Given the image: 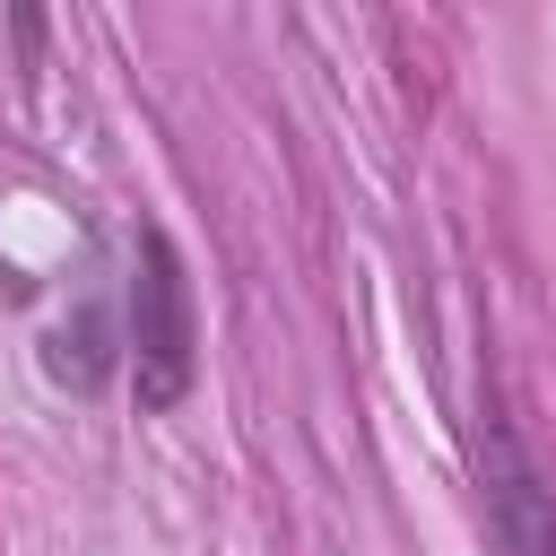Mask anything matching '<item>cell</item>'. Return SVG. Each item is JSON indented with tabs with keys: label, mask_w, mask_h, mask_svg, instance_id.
Returning a JSON list of instances; mask_svg holds the SVG:
<instances>
[{
	"label": "cell",
	"mask_w": 556,
	"mask_h": 556,
	"mask_svg": "<svg viewBox=\"0 0 556 556\" xmlns=\"http://www.w3.org/2000/svg\"><path fill=\"white\" fill-rule=\"evenodd\" d=\"M478 495H486V547L495 556H556V486L521 452L504 417L478 426Z\"/></svg>",
	"instance_id": "7a4b0ae2"
},
{
	"label": "cell",
	"mask_w": 556,
	"mask_h": 556,
	"mask_svg": "<svg viewBox=\"0 0 556 556\" xmlns=\"http://www.w3.org/2000/svg\"><path fill=\"white\" fill-rule=\"evenodd\" d=\"M9 26H17V61L35 70L43 61V0H9Z\"/></svg>",
	"instance_id": "277c9868"
},
{
	"label": "cell",
	"mask_w": 556,
	"mask_h": 556,
	"mask_svg": "<svg viewBox=\"0 0 556 556\" xmlns=\"http://www.w3.org/2000/svg\"><path fill=\"white\" fill-rule=\"evenodd\" d=\"M113 365H122V330H113L96 304L43 330V374H52L61 391H78V400H87V391H104V382H113Z\"/></svg>",
	"instance_id": "3957f363"
},
{
	"label": "cell",
	"mask_w": 556,
	"mask_h": 556,
	"mask_svg": "<svg viewBox=\"0 0 556 556\" xmlns=\"http://www.w3.org/2000/svg\"><path fill=\"white\" fill-rule=\"evenodd\" d=\"M122 356L139 382V408H182L191 374H200V313H191V278L165 226H139V261H130V321H122Z\"/></svg>",
	"instance_id": "6da1fadb"
}]
</instances>
